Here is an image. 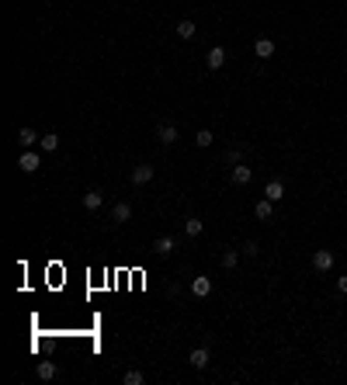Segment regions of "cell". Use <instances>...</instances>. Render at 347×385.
<instances>
[{
    "instance_id": "obj_3",
    "label": "cell",
    "mask_w": 347,
    "mask_h": 385,
    "mask_svg": "<svg viewBox=\"0 0 347 385\" xmlns=\"http://www.w3.org/2000/svg\"><path fill=\"white\" fill-rule=\"evenodd\" d=\"M101 205H104V191H101V188H91V191L83 194V209H87V212H97Z\"/></svg>"
},
{
    "instance_id": "obj_20",
    "label": "cell",
    "mask_w": 347,
    "mask_h": 385,
    "mask_svg": "<svg viewBox=\"0 0 347 385\" xmlns=\"http://www.w3.org/2000/svg\"><path fill=\"white\" fill-rule=\"evenodd\" d=\"M201 229H205L201 219H188V222H184V232H188V236H201Z\"/></svg>"
},
{
    "instance_id": "obj_14",
    "label": "cell",
    "mask_w": 347,
    "mask_h": 385,
    "mask_svg": "<svg viewBox=\"0 0 347 385\" xmlns=\"http://www.w3.org/2000/svg\"><path fill=\"white\" fill-rule=\"evenodd\" d=\"M129 219H132V205H125V201H122V205H115V209H111V222H129Z\"/></svg>"
},
{
    "instance_id": "obj_21",
    "label": "cell",
    "mask_w": 347,
    "mask_h": 385,
    "mask_svg": "<svg viewBox=\"0 0 347 385\" xmlns=\"http://www.w3.org/2000/svg\"><path fill=\"white\" fill-rule=\"evenodd\" d=\"M122 382H125V385H142L146 378H142V371H135V368H129V371L122 375Z\"/></svg>"
},
{
    "instance_id": "obj_25",
    "label": "cell",
    "mask_w": 347,
    "mask_h": 385,
    "mask_svg": "<svg viewBox=\"0 0 347 385\" xmlns=\"http://www.w3.org/2000/svg\"><path fill=\"white\" fill-rule=\"evenodd\" d=\"M337 288H340V291L347 295V274H344V278H337Z\"/></svg>"
},
{
    "instance_id": "obj_19",
    "label": "cell",
    "mask_w": 347,
    "mask_h": 385,
    "mask_svg": "<svg viewBox=\"0 0 347 385\" xmlns=\"http://www.w3.org/2000/svg\"><path fill=\"white\" fill-rule=\"evenodd\" d=\"M236 264H240V250H222V268L233 271Z\"/></svg>"
},
{
    "instance_id": "obj_11",
    "label": "cell",
    "mask_w": 347,
    "mask_h": 385,
    "mask_svg": "<svg viewBox=\"0 0 347 385\" xmlns=\"http://www.w3.org/2000/svg\"><path fill=\"white\" fill-rule=\"evenodd\" d=\"M264 198H271V201H281V198H285V184H281V181H268Z\"/></svg>"
},
{
    "instance_id": "obj_2",
    "label": "cell",
    "mask_w": 347,
    "mask_h": 385,
    "mask_svg": "<svg viewBox=\"0 0 347 385\" xmlns=\"http://www.w3.org/2000/svg\"><path fill=\"white\" fill-rule=\"evenodd\" d=\"M18 167H21L24 173H35V170L42 167V156L32 153V150H24V153H21V160H18Z\"/></svg>"
},
{
    "instance_id": "obj_1",
    "label": "cell",
    "mask_w": 347,
    "mask_h": 385,
    "mask_svg": "<svg viewBox=\"0 0 347 385\" xmlns=\"http://www.w3.org/2000/svg\"><path fill=\"white\" fill-rule=\"evenodd\" d=\"M209 361H212L209 347H194L191 354H188V365H191V368H198V371H201V368H209Z\"/></svg>"
},
{
    "instance_id": "obj_6",
    "label": "cell",
    "mask_w": 347,
    "mask_h": 385,
    "mask_svg": "<svg viewBox=\"0 0 347 385\" xmlns=\"http://www.w3.org/2000/svg\"><path fill=\"white\" fill-rule=\"evenodd\" d=\"M222 63H226V49L215 45V49L205 52V66H209V70H222Z\"/></svg>"
},
{
    "instance_id": "obj_12",
    "label": "cell",
    "mask_w": 347,
    "mask_h": 385,
    "mask_svg": "<svg viewBox=\"0 0 347 385\" xmlns=\"http://www.w3.org/2000/svg\"><path fill=\"white\" fill-rule=\"evenodd\" d=\"M253 52H257L261 59H271V56H274V42H271V39H257V42H253Z\"/></svg>"
},
{
    "instance_id": "obj_13",
    "label": "cell",
    "mask_w": 347,
    "mask_h": 385,
    "mask_svg": "<svg viewBox=\"0 0 347 385\" xmlns=\"http://www.w3.org/2000/svg\"><path fill=\"white\" fill-rule=\"evenodd\" d=\"M250 177H253L250 167H243V163H236V167H233V184H250Z\"/></svg>"
},
{
    "instance_id": "obj_9",
    "label": "cell",
    "mask_w": 347,
    "mask_h": 385,
    "mask_svg": "<svg viewBox=\"0 0 347 385\" xmlns=\"http://www.w3.org/2000/svg\"><path fill=\"white\" fill-rule=\"evenodd\" d=\"M191 291L198 295V299H205V295L212 291V278H205V274H198V278L191 281Z\"/></svg>"
},
{
    "instance_id": "obj_8",
    "label": "cell",
    "mask_w": 347,
    "mask_h": 385,
    "mask_svg": "<svg viewBox=\"0 0 347 385\" xmlns=\"http://www.w3.org/2000/svg\"><path fill=\"white\" fill-rule=\"evenodd\" d=\"M312 268H316V271H330V268H333V253H330V250H316V253H312Z\"/></svg>"
},
{
    "instance_id": "obj_7",
    "label": "cell",
    "mask_w": 347,
    "mask_h": 385,
    "mask_svg": "<svg viewBox=\"0 0 347 385\" xmlns=\"http://www.w3.org/2000/svg\"><path fill=\"white\" fill-rule=\"evenodd\" d=\"M35 375H39L42 382H52V378L59 375V368L52 365V361H39V365H35Z\"/></svg>"
},
{
    "instance_id": "obj_24",
    "label": "cell",
    "mask_w": 347,
    "mask_h": 385,
    "mask_svg": "<svg viewBox=\"0 0 347 385\" xmlns=\"http://www.w3.org/2000/svg\"><path fill=\"white\" fill-rule=\"evenodd\" d=\"M226 163H240V150H226Z\"/></svg>"
},
{
    "instance_id": "obj_5",
    "label": "cell",
    "mask_w": 347,
    "mask_h": 385,
    "mask_svg": "<svg viewBox=\"0 0 347 385\" xmlns=\"http://www.w3.org/2000/svg\"><path fill=\"white\" fill-rule=\"evenodd\" d=\"M156 139H160L163 146H174V142L181 139V132H177V125H170V122H167V125H160V129H156Z\"/></svg>"
},
{
    "instance_id": "obj_23",
    "label": "cell",
    "mask_w": 347,
    "mask_h": 385,
    "mask_svg": "<svg viewBox=\"0 0 347 385\" xmlns=\"http://www.w3.org/2000/svg\"><path fill=\"white\" fill-rule=\"evenodd\" d=\"M243 253H247V257H257V253H261V243H257V240H247V243H243Z\"/></svg>"
},
{
    "instance_id": "obj_22",
    "label": "cell",
    "mask_w": 347,
    "mask_h": 385,
    "mask_svg": "<svg viewBox=\"0 0 347 385\" xmlns=\"http://www.w3.org/2000/svg\"><path fill=\"white\" fill-rule=\"evenodd\" d=\"M194 32H198L194 21H181V24H177V35H181V39H194Z\"/></svg>"
},
{
    "instance_id": "obj_10",
    "label": "cell",
    "mask_w": 347,
    "mask_h": 385,
    "mask_svg": "<svg viewBox=\"0 0 347 385\" xmlns=\"http://www.w3.org/2000/svg\"><path fill=\"white\" fill-rule=\"evenodd\" d=\"M174 247H177V240H174V236H160V240L153 243V250L160 253V257H170V253H174Z\"/></svg>"
},
{
    "instance_id": "obj_17",
    "label": "cell",
    "mask_w": 347,
    "mask_h": 385,
    "mask_svg": "<svg viewBox=\"0 0 347 385\" xmlns=\"http://www.w3.org/2000/svg\"><path fill=\"white\" fill-rule=\"evenodd\" d=\"M18 142H21V150L35 146V142H39V135H35V129H21V132H18Z\"/></svg>"
},
{
    "instance_id": "obj_4",
    "label": "cell",
    "mask_w": 347,
    "mask_h": 385,
    "mask_svg": "<svg viewBox=\"0 0 347 385\" xmlns=\"http://www.w3.org/2000/svg\"><path fill=\"white\" fill-rule=\"evenodd\" d=\"M153 173V163H139V167H132V184H150Z\"/></svg>"
},
{
    "instance_id": "obj_15",
    "label": "cell",
    "mask_w": 347,
    "mask_h": 385,
    "mask_svg": "<svg viewBox=\"0 0 347 385\" xmlns=\"http://www.w3.org/2000/svg\"><path fill=\"white\" fill-rule=\"evenodd\" d=\"M39 146H42V153H56V150H59V135H56V132L42 135V139H39Z\"/></svg>"
},
{
    "instance_id": "obj_18",
    "label": "cell",
    "mask_w": 347,
    "mask_h": 385,
    "mask_svg": "<svg viewBox=\"0 0 347 385\" xmlns=\"http://www.w3.org/2000/svg\"><path fill=\"white\" fill-rule=\"evenodd\" d=\"M212 142H215L212 129H198V135H194V146H201V150H205V146H212Z\"/></svg>"
},
{
    "instance_id": "obj_16",
    "label": "cell",
    "mask_w": 347,
    "mask_h": 385,
    "mask_svg": "<svg viewBox=\"0 0 347 385\" xmlns=\"http://www.w3.org/2000/svg\"><path fill=\"white\" fill-rule=\"evenodd\" d=\"M271 209H274V201H271V198H264V201H257V209H253V215H257L261 222H268V219H271Z\"/></svg>"
}]
</instances>
